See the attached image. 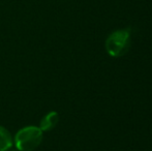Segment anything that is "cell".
Wrapping results in <instances>:
<instances>
[{"label": "cell", "instance_id": "2", "mask_svg": "<svg viewBox=\"0 0 152 151\" xmlns=\"http://www.w3.org/2000/svg\"><path fill=\"white\" fill-rule=\"evenodd\" d=\"M130 46V30L119 29L112 32L106 39V50L112 57H121L128 51Z\"/></svg>", "mask_w": 152, "mask_h": 151}, {"label": "cell", "instance_id": "4", "mask_svg": "<svg viewBox=\"0 0 152 151\" xmlns=\"http://www.w3.org/2000/svg\"><path fill=\"white\" fill-rule=\"evenodd\" d=\"M12 146V138L5 127L0 125V151H7Z\"/></svg>", "mask_w": 152, "mask_h": 151}, {"label": "cell", "instance_id": "1", "mask_svg": "<svg viewBox=\"0 0 152 151\" xmlns=\"http://www.w3.org/2000/svg\"><path fill=\"white\" fill-rule=\"evenodd\" d=\"M42 141V131L37 126L21 128L15 136V144L19 151H33Z\"/></svg>", "mask_w": 152, "mask_h": 151}, {"label": "cell", "instance_id": "3", "mask_svg": "<svg viewBox=\"0 0 152 151\" xmlns=\"http://www.w3.org/2000/svg\"><path fill=\"white\" fill-rule=\"evenodd\" d=\"M59 121V115L57 112L53 111V112H50L47 115H45L42 117V119L40 120V123H39V128L42 129V131H49L51 129H53L55 126L57 125Z\"/></svg>", "mask_w": 152, "mask_h": 151}]
</instances>
